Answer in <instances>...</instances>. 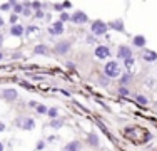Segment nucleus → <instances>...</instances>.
Here are the masks:
<instances>
[{"label": "nucleus", "instance_id": "nucleus-1", "mask_svg": "<svg viewBox=\"0 0 157 151\" xmlns=\"http://www.w3.org/2000/svg\"><path fill=\"white\" fill-rule=\"evenodd\" d=\"M104 72L109 79L112 77H119L121 76V66H119V62H115V60H109V62L105 64V67H104Z\"/></svg>", "mask_w": 157, "mask_h": 151}, {"label": "nucleus", "instance_id": "nucleus-2", "mask_svg": "<svg viewBox=\"0 0 157 151\" xmlns=\"http://www.w3.org/2000/svg\"><path fill=\"white\" fill-rule=\"evenodd\" d=\"M107 29H109V25L102 20H95V22H92V25H90V32L95 34V35H104V34L107 32Z\"/></svg>", "mask_w": 157, "mask_h": 151}, {"label": "nucleus", "instance_id": "nucleus-3", "mask_svg": "<svg viewBox=\"0 0 157 151\" xmlns=\"http://www.w3.org/2000/svg\"><path fill=\"white\" fill-rule=\"evenodd\" d=\"M70 20L74 22V24H85V22H89V17L85 12H82V10H75L72 15H70Z\"/></svg>", "mask_w": 157, "mask_h": 151}, {"label": "nucleus", "instance_id": "nucleus-4", "mask_svg": "<svg viewBox=\"0 0 157 151\" xmlns=\"http://www.w3.org/2000/svg\"><path fill=\"white\" fill-rule=\"evenodd\" d=\"M69 51H70V40H60V42L55 44V52H57V54L63 55Z\"/></svg>", "mask_w": 157, "mask_h": 151}, {"label": "nucleus", "instance_id": "nucleus-5", "mask_svg": "<svg viewBox=\"0 0 157 151\" xmlns=\"http://www.w3.org/2000/svg\"><path fill=\"white\" fill-rule=\"evenodd\" d=\"M48 32H50V35H62V34H63V24L60 20L54 22V24L48 27Z\"/></svg>", "mask_w": 157, "mask_h": 151}, {"label": "nucleus", "instance_id": "nucleus-6", "mask_svg": "<svg viewBox=\"0 0 157 151\" xmlns=\"http://www.w3.org/2000/svg\"><path fill=\"white\" fill-rule=\"evenodd\" d=\"M110 55V49L107 47V45H99V47L95 49V57L99 59H107Z\"/></svg>", "mask_w": 157, "mask_h": 151}, {"label": "nucleus", "instance_id": "nucleus-7", "mask_svg": "<svg viewBox=\"0 0 157 151\" xmlns=\"http://www.w3.org/2000/svg\"><path fill=\"white\" fill-rule=\"evenodd\" d=\"M17 124H20L22 129H27V131H30V129H33V128H35V123H33V119H30V118L17 119Z\"/></svg>", "mask_w": 157, "mask_h": 151}, {"label": "nucleus", "instance_id": "nucleus-8", "mask_svg": "<svg viewBox=\"0 0 157 151\" xmlns=\"http://www.w3.org/2000/svg\"><path fill=\"white\" fill-rule=\"evenodd\" d=\"M117 57L119 59H129L132 57V49H129L127 45H121L117 51Z\"/></svg>", "mask_w": 157, "mask_h": 151}, {"label": "nucleus", "instance_id": "nucleus-9", "mask_svg": "<svg viewBox=\"0 0 157 151\" xmlns=\"http://www.w3.org/2000/svg\"><path fill=\"white\" fill-rule=\"evenodd\" d=\"M2 96H3V99H5V101L12 103V101H15L17 97H18V94H17L15 89H3L2 91Z\"/></svg>", "mask_w": 157, "mask_h": 151}, {"label": "nucleus", "instance_id": "nucleus-10", "mask_svg": "<svg viewBox=\"0 0 157 151\" xmlns=\"http://www.w3.org/2000/svg\"><path fill=\"white\" fill-rule=\"evenodd\" d=\"M80 148H82V145L78 141H72L67 146H63V151H80Z\"/></svg>", "mask_w": 157, "mask_h": 151}, {"label": "nucleus", "instance_id": "nucleus-11", "mask_svg": "<svg viewBox=\"0 0 157 151\" xmlns=\"http://www.w3.org/2000/svg\"><path fill=\"white\" fill-rule=\"evenodd\" d=\"M142 57H144L145 62H154V60H157V54L152 51H145L144 54H142Z\"/></svg>", "mask_w": 157, "mask_h": 151}, {"label": "nucleus", "instance_id": "nucleus-12", "mask_svg": "<svg viewBox=\"0 0 157 151\" xmlns=\"http://www.w3.org/2000/svg\"><path fill=\"white\" fill-rule=\"evenodd\" d=\"M10 34H12V35H15V37H20L22 34H24V27H22V25H18V24H13L12 27H10Z\"/></svg>", "mask_w": 157, "mask_h": 151}, {"label": "nucleus", "instance_id": "nucleus-13", "mask_svg": "<svg viewBox=\"0 0 157 151\" xmlns=\"http://www.w3.org/2000/svg\"><path fill=\"white\" fill-rule=\"evenodd\" d=\"M109 27H110V29H114V30H119V32H122V30H124V22H122L121 18H119V20L110 22Z\"/></svg>", "mask_w": 157, "mask_h": 151}, {"label": "nucleus", "instance_id": "nucleus-14", "mask_svg": "<svg viewBox=\"0 0 157 151\" xmlns=\"http://www.w3.org/2000/svg\"><path fill=\"white\" fill-rule=\"evenodd\" d=\"M87 141H89V145L94 146V148H97V146H99V138H97V134H95V133H89Z\"/></svg>", "mask_w": 157, "mask_h": 151}, {"label": "nucleus", "instance_id": "nucleus-15", "mask_svg": "<svg viewBox=\"0 0 157 151\" xmlns=\"http://www.w3.org/2000/svg\"><path fill=\"white\" fill-rule=\"evenodd\" d=\"M132 44L136 45V47H145V37L144 35H136L132 40Z\"/></svg>", "mask_w": 157, "mask_h": 151}, {"label": "nucleus", "instance_id": "nucleus-16", "mask_svg": "<svg viewBox=\"0 0 157 151\" xmlns=\"http://www.w3.org/2000/svg\"><path fill=\"white\" fill-rule=\"evenodd\" d=\"M33 54H42V55H48L47 45H44V44H39V45H35V49H33Z\"/></svg>", "mask_w": 157, "mask_h": 151}, {"label": "nucleus", "instance_id": "nucleus-17", "mask_svg": "<svg viewBox=\"0 0 157 151\" xmlns=\"http://www.w3.org/2000/svg\"><path fill=\"white\" fill-rule=\"evenodd\" d=\"M50 126H52V129H59V128L63 126V121L62 119H52L50 121Z\"/></svg>", "mask_w": 157, "mask_h": 151}, {"label": "nucleus", "instance_id": "nucleus-18", "mask_svg": "<svg viewBox=\"0 0 157 151\" xmlns=\"http://www.w3.org/2000/svg\"><path fill=\"white\" fill-rule=\"evenodd\" d=\"M136 101H137L139 104H142V106H145V104L149 103V101H147V97H145V96H142V94H137V96H136Z\"/></svg>", "mask_w": 157, "mask_h": 151}, {"label": "nucleus", "instance_id": "nucleus-19", "mask_svg": "<svg viewBox=\"0 0 157 151\" xmlns=\"http://www.w3.org/2000/svg\"><path fill=\"white\" fill-rule=\"evenodd\" d=\"M12 3V7H13V12L15 14H20V12H24V7L20 5V3H17V2H10Z\"/></svg>", "mask_w": 157, "mask_h": 151}, {"label": "nucleus", "instance_id": "nucleus-20", "mask_svg": "<svg viewBox=\"0 0 157 151\" xmlns=\"http://www.w3.org/2000/svg\"><path fill=\"white\" fill-rule=\"evenodd\" d=\"M121 81H122V84H127V82L132 81V76H130V74H124V76L121 77Z\"/></svg>", "mask_w": 157, "mask_h": 151}, {"label": "nucleus", "instance_id": "nucleus-21", "mask_svg": "<svg viewBox=\"0 0 157 151\" xmlns=\"http://www.w3.org/2000/svg\"><path fill=\"white\" fill-rule=\"evenodd\" d=\"M47 114L50 116L52 119H55V118H57V109H55V108H50V109L47 111Z\"/></svg>", "mask_w": 157, "mask_h": 151}, {"label": "nucleus", "instance_id": "nucleus-22", "mask_svg": "<svg viewBox=\"0 0 157 151\" xmlns=\"http://www.w3.org/2000/svg\"><path fill=\"white\" fill-rule=\"evenodd\" d=\"M125 67H127V69H132V67H134V57H129V59H125Z\"/></svg>", "mask_w": 157, "mask_h": 151}, {"label": "nucleus", "instance_id": "nucleus-23", "mask_svg": "<svg viewBox=\"0 0 157 151\" xmlns=\"http://www.w3.org/2000/svg\"><path fill=\"white\" fill-rule=\"evenodd\" d=\"M99 84L100 86H109V77H99Z\"/></svg>", "mask_w": 157, "mask_h": 151}, {"label": "nucleus", "instance_id": "nucleus-24", "mask_svg": "<svg viewBox=\"0 0 157 151\" xmlns=\"http://www.w3.org/2000/svg\"><path fill=\"white\" fill-rule=\"evenodd\" d=\"M67 20H70V15L67 14V12H62V15H60V22L63 24V22H67Z\"/></svg>", "mask_w": 157, "mask_h": 151}, {"label": "nucleus", "instance_id": "nucleus-25", "mask_svg": "<svg viewBox=\"0 0 157 151\" xmlns=\"http://www.w3.org/2000/svg\"><path fill=\"white\" fill-rule=\"evenodd\" d=\"M119 94H121V96H129V89H127V88H124V86H122V88L119 89Z\"/></svg>", "mask_w": 157, "mask_h": 151}, {"label": "nucleus", "instance_id": "nucleus-26", "mask_svg": "<svg viewBox=\"0 0 157 151\" xmlns=\"http://www.w3.org/2000/svg\"><path fill=\"white\" fill-rule=\"evenodd\" d=\"M37 111H39L40 114H45V112L48 111V109L45 108V106H42V104H40V106H37Z\"/></svg>", "mask_w": 157, "mask_h": 151}, {"label": "nucleus", "instance_id": "nucleus-27", "mask_svg": "<svg viewBox=\"0 0 157 151\" xmlns=\"http://www.w3.org/2000/svg\"><path fill=\"white\" fill-rule=\"evenodd\" d=\"M54 9L57 10V12H62V10H63V3H55Z\"/></svg>", "mask_w": 157, "mask_h": 151}, {"label": "nucleus", "instance_id": "nucleus-28", "mask_svg": "<svg viewBox=\"0 0 157 151\" xmlns=\"http://www.w3.org/2000/svg\"><path fill=\"white\" fill-rule=\"evenodd\" d=\"M32 7H33L35 10H40V7H42V3H40V2H32Z\"/></svg>", "mask_w": 157, "mask_h": 151}, {"label": "nucleus", "instance_id": "nucleus-29", "mask_svg": "<svg viewBox=\"0 0 157 151\" xmlns=\"http://www.w3.org/2000/svg\"><path fill=\"white\" fill-rule=\"evenodd\" d=\"M10 7H12V3H3V5L0 7V9H2V10H9Z\"/></svg>", "mask_w": 157, "mask_h": 151}, {"label": "nucleus", "instance_id": "nucleus-30", "mask_svg": "<svg viewBox=\"0 0 157 151\" xmlns=\"http://www.w3.org/2000/svg\"><path fill=\"white\" fill-rule=\"evenodd\" d=\"M35 17H37V18H42V17H44V12H42V10H37V12H35Z\"/></svg>", "mask_w": 157, "mask_h": 151}, {"label": "nucleus", "instance_id": "nucleus-31", "mask_svg": "<svg viewBox=\"0 0 157 151\" xmlns=\"http://www.w3.org/2000/svg\"><path fill=\"white\" fill-rule=\"evenodd\" d=\"M44 146H45V143H44V141H39V143H37V149H42Z\"/></svg>", "mask_w": 157, "mask_h": 151}, {"label": "nucleus", "instance_id": "nucleus-32", "mask_svg": "<svg viewBox=\"0 0 157 151\" xmlns=\"http://www.w3.org/2000/svg\"><path fill=\"white\" fill-rule=\"evenodd\" d=\"M30 14H32V12H30V9H24V15H25V17H29Z\"/></svg>", "mask_w": 157, "mask_h": 151}, {"label": "nucleus", "instance_id": "nucleus-33", "mask_svg": "<svg viewBox=\"0 0 157 151\" xmlns=\"http://www.w3.org/2000/svg\"><path fill=\"white\" fill-rule=\"evenodd\" d=\"M2 131H5V124H3L2 121H0V133H2Z\"/></svg>", "mask_w": 157, "mask_h": 151}, {"label": "nucleus", "instance_id": "nucleus-34", "mask_svg": "<svg viewBox=\"0 0 157 151\" xmlns=\"http://www.w3.org/2000/svg\"><path fill=\"white\" fill-rule=\"evenodd\" d=\"M2 44H3V35H0V47H2Z\"/></svg>", "mask_w": 157, "mask_h": 151}, {"label": "nucleus", "instance_id": "nucleus-35", "mask_svg": "<svg viewBox=\"0 0 157 151\" xmlns=\"http://www.w3.org/2000/svg\"><path fill=\"white\" fill-rule=\"evenodd\" d=\"M0 151H3V143L0 141Z\"/></svg>", "mask_w": 157, "mask_h": 151}, {"label": "nucleus", "instance_id": "nucleus-36", "mask_svg": "<svg viewBox=\"0 0 157 151\" xmlns=\"http://www.w3.org/2000/svg\"><path fill=\"white\" fill-rule=\"evenodd\" d=\"M0 25H3V18L2 17H0Z\"/></svg>", "mask_w": 157, "mask_h": 151}, {"label": "nucleus", "instance_id": "nucleus-37", "mask_svg": "<svg viewBox=\"0 0 157 151\" xmlns=\"http://www.w3.org/2000/svg\"><path fill=\"white\" fill-rule=\"evenodd\" d=\"M3 59V54H2V52H0V60H2Z\"/></svg>", "mask_w": 157, "mask_h": 151}]
</instances>
